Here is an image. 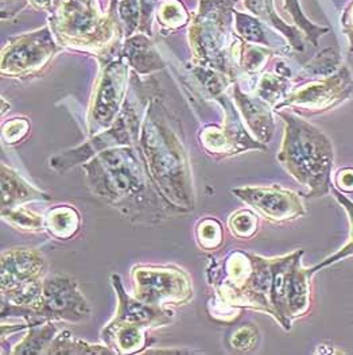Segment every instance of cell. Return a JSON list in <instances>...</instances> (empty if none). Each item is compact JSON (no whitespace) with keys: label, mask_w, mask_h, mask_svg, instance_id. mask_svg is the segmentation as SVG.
<instances>
[{"label":"cell","mask_w":353,"mask_h":355,"mask_svg":"<svg viewBox=\"0 0 353 355\" xmlns=\"http://www.w3.org/2000/svg\"><path fill=\"white\" fill-rule=\"evenodd\" d=\"M134 296L155 306L188 304L193 299L190 276L176 266L136 265L131 269Z\"/></svg>","instance_id":"cell-12"},{"label":"cell","mask_w":353,"mask_h":355,"mask_svg":"<svg viewBox=\"0 0 353 355\" xmlns=\"http://www.w3.org/2000/svg\"><path fill=\"white\" fill-rule=\"evenodd\" d=\"M48 277L44 254L31 248H15L1 254V302L31 306Z\"/></svg>","instance_id":"cell-9"},{"label":"cell","mask_w":353,"mask_h":355,"mask_svg":"<svg viewBox=\"0 0 353 355\" xmlns=\"http://www.w3.org/2000/svg\"><path fill=\"white\" fill-rule=\"evenodd\" d=\"M1 218L10 226L22 231L39 232L45 230V216L22 205L11 209H1Z\"/></svg>","instance_id":"cell-26"},{"label":"cell","mask_w":353,"mask_h":355,"mask_svg":"<svg viewBox=\"0 0 353 355\" xmlns=\"http://www.w3.org/2000/svg\"><path fill=\"white\" fill-rule=\"evenodd\" d=\"M51 195L28 184L12 168L1 164V209L17 208L28 202H49Z\"/></svg>","instance_id":"cell-19"},{"label":"cell","mask_w":353,"mask_h":355,"mask_svg":"<svg viewBox=\"0 0 353 355\" xmlns=\"http://www.w3.org/2000/svg\"><path fill=\"white\" fill-rule=\"evenodd\" d=\"M129 87V65L119 54L118 58L101 65L88 107L87 125L91 137L112 126L126 102Z\"/></svg>","instance_id":"cell-11"},{"label":"cell","mask_w":353,"mask_h":355,"mask_svg":"<svg viewBox=\"0 0 353 355\" xmlns=\"http://www.w3.org/2000/svg\"><path fill=\"white\" fill-rule=\"evenodd\" d=\"M49 27L61 46L98 57L101 65L120 53L123 35L118 3L105 12L98 0H53Z\"/></svg>","instance_id":"cell-3"},{"label":"cell","mask_w":353,"mask_h":355,"mask_svg":"<svg viewBox=\"0 0 353 355\" xmlns=\"http://www.w3.org/2000/svg\"><path fill=\"white\" fill-rule=\"evenodd\" d=\"M343 21V26H344V31L347 33L348 38H350V46H351V51H353V1L352 4L350 6V8L347 10L344 19Z\"/></svg>","instance_id":"cell-41"},{"label":"cell","mask_w":353,"mask_h":355,"mask_svg":"<svg viewBox=\"0 0 353 355\" xmlns=\"http://www.w3.org/2000/svg\"><path fill=\"white\" fill-rule=\"evenodd\" d=\"M228 229L237 239H251L259 230V215L253 209H239L229 216Z\"/></svg>","instance_id":"cell-30"},{"label":"cell","mask_w":353,"mask_h":355,"mask_svg":"<svg viewBox=\"0 0 353 355\" xmlns=\"http://www.w3.org/2000/svg\"><path fill=\"white\" fill-rule=\"evenodd\" d=\"M266 53L260 51L259 48L255 46H248L244 48L243 57H242V64L244 71L250 73H256L263 68V64L266 62Z\"/></svg>","instance_id":"cell-37"},{"label":"cell","mask_w":353,"mask_h":355,"mask_svg":"<svg viewBox=\"0 0 353 355\" xmlns=\"http://www.w3.org/2000/svg\"><path fill=\"white\" fill-rule=\"evenodd\" d=\"M303 253L300 254L289 272L287 279V306L290 319H298L310 311V269H305L301 263Z\"/></svg>","instance_id":"cell-20"},{"label":"cell","mask_w":353,"mask_h":355,"mask_svg":"<svg viewBox=\"0 0 353 355\" xmlns=\"http://www.w3.org/2000/svg\"><path fill=\"white\" fill-rule=\"evenodd\" d=\"M82 172L91 195L131 223L155 226L186 214L161 193L139 146L107 149L82 164Z\"/></svg>","instance_id":"cell-1"},{"label":"cell","mask_w":353,"mask_h":355,"mask_svg":"<svg viewBox=\"0 0 353 355\" xmlns=\"http://www.w3.org/2000/svg\"><path fill=\"white\" fill-rule=\"evenodd\" d=\"M352 95V75L348 68H343L333 76L307 83L298 89L289 92L275 108L296 107L309 112H321L336 107Z\"/></svg>","instance_id":"cell-13"},{"label":"cell","mask_w":353,"mask_h":355,"mask_svg":"<svg viewBox=\"0 0 353 355\" xmlns=\"http://www.w3.org/2000/svg\"><path fill=\"white\" fill-rule=\"evenodd\" d=\"M156 19L161 26L176 30L189 24L192 17L181 0H162L156 7Z\"/></svg>","instance_id":"cell-29"},{"label":"cell","mask_w":353,"mask_h":355,"mask_svg":"<svg viewBox=\"0 0 353 355\" xmlns=\"http://www.w3.org/2000/svg\"><path fill=\"white\" fill-rule=\"evenodd\" d=\"M118 14L125 25V34L131 37L139 30L141 25V4L139 0H122L118 3Z\"/></svg>","instance_id":"cell-35"},{"label":"cell","mask_w":353,"mask_h":355,"mask_svg":"<svg viewBox=\"0 0 353 355\" xmlns=\"http://www.w3.org/2000/svg\"><path fill=\"white\" fill-rule=\"evenodd\" d=\"M120 55L141 76H149L165 68V62L152 44L150 35L143 33L127 37Z\"/></svg>","instance_id":"cell-18"},{"label":"cell","mask_w":353,"mask_h":355,"mask_svg":"<svg viewBox=\"0 0 353 355\" xmlns=\"http://www.w3.org/2000/svg\"><path fill=\"white\" fill-rule=\"evenodd\" d=\"M232 94L235 105L239 108V112L242 114L248 130L259 142L264 145L270 142L275 130L270 104L257 96H250L248 94L243 92L237 83L233 84Z\"/></svg>","instance_id":"cell-16"},{"label":"cell","mask_w":353,"mask_h":355,"mask_svg":"<svg viewBox=\"0 0 353 355\" xmlns=\"http://www.w3.org/2000/svg\"><path fill=\"white\" fill-rule=\"evenodd\" d=\"M138 146L161 193L183 212L194 209L190 159L181 130L166 105L152 96L147 105Z\"/></svg>","instance_id":"cell-2"},{"label":"cell","mask_w":353,"mask_h":355,"mask_svg":"<svg viewBox=\"0 0 353 355\" xmlns=\"http://www.w3.org/2000/svg\"><path fill=\"white\" fill-rule=\"evenodd\" d=\"M259 342L260 332L253 323H242L228 332V347L236 353H251L257 349Z\"/></svg>","instance_id":"cell-27"},{"label":"cell","mask_w":353,"mask_h":355,"mask_svg":"<svg viewBox=\"0 0 353 355\" xmlns=\"http://www.w3.org/2000/svg\"><path fill=\"white\" fill-rule=\"evenodd\" d=\"M142 81L134 72L129 77L126 102L116 122L105 131L91 137V139L77 148L60 153L51 158V168L58 175H64L71 168L85 164L99 153L118 146H131L139 142L141 128L147 105L152 101V83Z\"/></svg>","instance_id":"cell-7"},{"label":"cell","mask_w":353,"mask_h":355,"mask_svg":"<svg viewBox=\"0 0 353 355\" xmlns=\"http://www.w3.org/2000/svg\"><path fill=\"white\" fill-rule=\"evenodd\" d=\"M330 192H332L333 198L345 209V212H347V215H348V220H350V226H351V236H350L348 243H347L345 246H343L337 253L332 254L330 257L325 258L324 261H321L320 263H317L316 266H313V268L310 269V272H311L313 276H314L317 272H320V270L328 268L330 265H334V263H337L338 261H343V259H345V258L353 255V202L348 196H345L341 191H338L334 185L332 187Z\"/></svg>","instance_id":"cell-25"},{"label":"cell","mask_w":353,"mask_h":355,"mask_svg":"<svg viewBox=\"0 0 353 355\" xmlns=\"http://www.w3.org/2000/svg\"><path fill=\"white\" fill-rule=\"evenodd\" d=\"M301 253H303V250H296L293 253L279 257V258H270L271 273H273V284H271L273 318L286 331L291 330V323H293V320L290 319L289 306H287L289 272L294 259Z\"/></svg>","instance_id":"cell-17"},{"label":"cell","mask_w":353,"mask_h":355,"mask_svg":"<svg viewBox=\"0 0 353 355\" xmlns=\"http://www.w3.org/2000/svg\"><path fill=\"white\" fill-rule=\"evenodd\" d=\"M274 0H244L246 7L256 15L257 18L271 24L274 27L286 35V38L290 41V45L296 51H303L302 40L300 37V33L291 27V26L284 24L279 17H278L275 10H274Z\"/></svg>","instance_id":"cell-24"},{"label":"cell","mask_w":353,"mask_h":355,"mask_svg":"<svg viewBox=\"0 0 353 355\" xmlns=\"http://www.w3.org/2000/svg\"><path fill=\"white\" fill-rule=\"evenodd\" d=\"M49 355H101L116 354L107 345H92L82 339H77L71 331L57 334L49 347Z\"/></svg>","instance_id":"cell-23"},{"label":"cell","mask_w":353,"mask_h":355,"mask_svg":"<svg viewBox=\"0 0 353 355\" xmlns=\"http://www.w3.org/2000/svg\"><path fill=\"white\" fill-rule=\"evenodd\" d=\"M233 17H235L236 33L242 38H244L247 42H251L255 45L257 44V45L269 46V40L264 34L263 26L255 17L239 12V11H235Z\"/></svg>","instance_id":"cell-31"},{"label":"cell","mask_w":353,"mask_h":355,"mask_svg":"<svg viewBox=\"0 0 353 355\" xmlns=\"http://www.w3.org/2000/svg\"><path fill=\"white\" fill-rule=\"evenodd\" d=\"M284 132L277 159L283 169L309 189L307 198H323L332 189L334 161L333 145L328 137L296 114L279 111Z\"/></svg>","instance_id":"cell-4"},{"label":"cell","mask_w":353,"mask_h":355,"mask_svg":"<svg viewBox=\"0 0 353 355\" xmlns=\"http://www.w3.org/2000/svg\"><path fill=\"white\" fill-rule=\"evenodd\" d=\"M58 334V327L53 322L35 324L28 327L25 338L17 343L10 352L11 354L41 355L48 354L51 342Z\"/></svg>","instance_id":"cell-22"},{"label":"cell","mask_w":353,"mask_h":355,"mask_svg":"<svg viewBox=\"0 0 353 355\" xmlns=\"http://www.w3.org/2000/svg\"><path fill=\"white\" fill-rule=\"evenodd\" d=\"M334 187L343 193H353V168H345L337 172Z\"/></svg>","instance_id":"cell-39"},{"label":"cell","mask_w":353,"mask_h":355,"mask_svg":"<svg viewBox=\"0 0 353 355\" xmlns=\"http://www.w3.org/2000/svg\"><path fill=\"white\" fill-rule=\"evenodd\" d=\"M111 281L118 295V309L115 316L104 327H127L147 331L156 327H165L173 323L174 312L172 309L166 306L146 304L138 300L135 296L128 295L118 275H112Z\"/></svg>","instance_id":"cell-15"},{"label":"cell","mask_w":353,"mask_h":355,"mask_svg":"<svg viewBox=\"0 0 353 355\" xmlns=\"http://www.w3.org/2000/svg\"><path fill=\"white\" fill-rule=\"evenodd\" d=\"M26 0H1V17L3 19L14 17L25 7Z\"/></svg>","instance_id":"cell-40"},{"label":"cell","mask_w":353,"mask_h":355,"mask_svg":"<svg viewBox=\"0 0 353 355\" xmlns=\"http://www.w3.org/2000/svg\"><path fill=\"white\" fill-rule=\"evenodd\" d=\"M289 88H290V84L287 77L266 73L259 80V84L256 88V96L269 103L270 105L277 107L279 101H283L287 96Z\"/></svg>","instance_id":"cell-28"},{"label":"cell","mask_w":353,"mask_h":355,"mask_svg":"<svg viewBox=\"0 0 353 355\" xmlns=\"http://www.w3.org/2000/svg\"><path fill=\"white\" fill-rule=\"evenodd\" d=\"M92 309L81 293L76 279L66 275L48 276L41 296L31 306L1 302V320L21 319L26 329L46 322L80 323L91 318Z\"/></svg>","instance_id":"cell-8"},{"label":"cell","mask_w":353,"mask_h":355,"mask_svg":"<svg viewBox=\"0 0 353 355\" xmlns=\"http://www.w3.org/2000/svg\"><path fill=\"white\" fill-rule=\"evenodd\" d=\"M341 60L337 49H325L318 53L306 67L305 71L314 76L328 77L338 68Z\"/></svg>","instance_id":"cell-33"},{"label":"cell","mask_w":353,"mask_h":355,"mask_svg":"<svg viewBox=\"0 0 353 355\" xmlns=\"http://www.w3.org/2000/svg\"><path fill=\"white\" fill-rule=\"evenodd\" d=\"M196 238L202 249L216 250L223 245V226L215 218L201 219L196 226Z\"/></svg>","instance_id":"cell-32"},{"label":"cell","mask_w":353,"mask_h":355,"mask_svg":"<svg viewBox=\"0 0 353 355\" xmlns=\"http://www.w3.org/2000/svg\"><path fill=\"white\" fill-rule=\"evenodd\" d=\"M232 193L257 215L274 223L294 220L306 214L300 195L280 185L240 187L232 189Z\"/></svg>","instance_id":"cell-14"},{"label":"cell","mask_w":353,"mask_h":355,"mask_svg":"<svg viewBox=\"0 0 353 355\" xmlns=\"http://www.w3.org/2000/svg\"><path fill=\"white\" fill-rule=\"evenodd\" d=\"M284 7L290 12V15L293 17L294 24L300 26L301 30L306 34V37L309 38V41H311V44L314 46H317L318 45V37H321L324 33H327L328 28L318 27V26L313 25L311 22H309L306 19V17L303 15L302 11H301L298 0H284Z\"/></svg>","instance_id":"cell-34"},{"label":"cell","mask_w":353,"mask_h":355,"mask_svg":"<svg viewBox=\"0 0 353 355\" xmlns=\"http://www.w3.org/2000/svg\"><path fill=\"white\" fill-rule=\"evenodd\" d=\"M81 229V215L72 205H55L45 214V231L58 241L72 239Z\"/></svg>","instance_id":"cell-21"},{"label":"cell","mask_w":353,"mask_h":355,"mask_svg":"<svg viewBox=\"0 0 353 355\" xmlns=\"http://www.w3.org/2000/svg\"><path fill=\"white\" fill-rule=\"evenodd\" d=\"M61 48L51 27L12 37L1 51V75L24 81L42 76Z\"/></svg>","instance_id":"cell-10"},{"label":"cell","mask_w":353,"mask_h":355,"mask_svg":"<svg viewBox=\"0 0 353 355\" xmlns=\"http://www.w3.org/2000/svg\"><path fill=\"white\" fill-rule=\"evenodd\" d=\"M208 281L216 291V304L239 316L242 308H250L273 316L270 258L235 250L217 261L212 258Z\"/></svg>","instance_id":"cell-5"},{"label":"cell","mask_w":353,"mask_h":355,"mask_svg":"<svg viewBox=\"0 0 353 355\" xmlns=\"http://www.w3.org/2000/svg\"><path fill=\"white\" fill-rule=\"evenodd\" d=\"M28 128H30V125L25 118L12 119L11 122H8L3 126V139L10 145L17 144L25 137Z\"/></svg>","instance_id":"cell-36"},{"label":"cell","mask_w":353,"mask_h":355,"mask_svg":"<svg viewBox=\"0 0 353 355\" xmlns=\"http://www.w3.org/2000/svg\"><path fill=\"white\" fill-rule=\"evenodd\" d=\"M159 0H139L141 4V25L139 31L152 37V14L158 7Z\"/></svg>","instance_id":"cell-38"},{"label":"cell","mask_w":353,"mask_h":355,"mask_svg":"<svg viewBox=\"0 0 353 355\" xmlns=\"http://www.w3.org/2000/svg\"><path fill=\"white\" fill-rule=\"evenodd\" d=\"M35 10H48L51 11L53 0H27Z\"/></svg>","instance_id":"cell-42"},{"label":"cell","mask_w":353,"mask_h":355,"mask_svg":"<svg viewBox=\"0 0 353 355\" xmlns=\"http://www.w3.org/2000/svg\"><path fill=\"white\" fill-rule=\"evenodd\" d=\"M235 3L236 0H201L189 28L194 64L229 78L235 77L243 57V44L230 34Z\"/></svg>","instance_id":"cell-6"}]
</instances>
